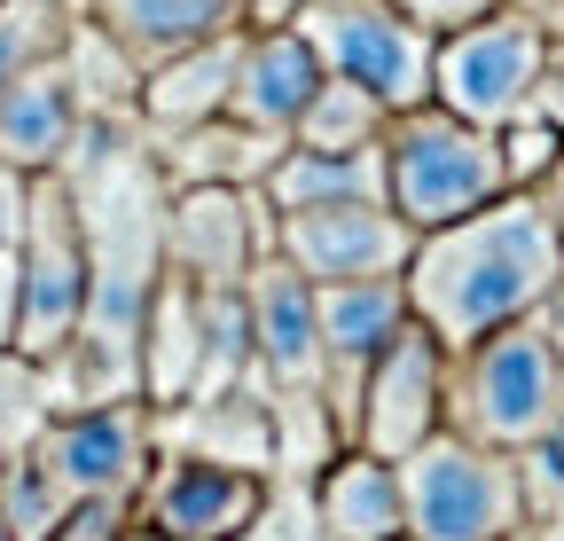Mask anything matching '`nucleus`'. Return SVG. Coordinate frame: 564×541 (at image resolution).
<instances>
[{"label": "nucleus", "mask_w": 564, "mask_h": 541, "mask_svg": "<svg viewBox=\"0 0 564 541\" xmlns=\"http://www.w3.org/2000/svg\"><path fill=\"white\" fill-rule=\"evenodd\" d=\"M243 322H251V385L282 392H322V322L314 283L291 275L274 251L243 275Z\"/></svg>", "instance_id": "ddd939ff"}, {"label": "nucleus", "mask_w": 564, "mask_h": 541, "mask_svg": "<svg viewBox=\"0 0 564 541\" xmlns=\"http://www.w3.org/2000/svg\"><path fill=\"white\" fill-rule=\"evenodd\" d=\"M17 306H24V267L17 251H0V354H17Z\"/></svg>", "instance_id": "2f4dec72"}, {"label": "nucleus", "mask_w": 564, "mask_h": 541, "mask_svg": "<svg viewBox=\"0 0 564 541\" xmlns=\"http://www.w3.org/2000/svg\"><path fill=\"white\" fill-rule=\"evenodd\" d=\"M377 158H384V213H400L415 236L455 228V220H470L478 205H494V196L510 188L494 133H478V126H463L432 102L392 110Z\"/></svg>", "instance_id": "7ed1b4c3"}, {"label": "nucleus", "mask_w": 564, "mask_h": 541, "mask_svg": "<svg viewBox=\"0 0 564 541\" xmlns=\"http://www.w3.org/2000/svg\"><path fill=\"white\" fill-rule=\"evenodd\" d=\"M150 440H158L150 400H95V409L55 416L40 432V455L70 502H126L150 470Z\"/></svg>", "instance_id": "9b49d317"}, {"label": "nucleus", "mask_w": 564, "mask_h": 541, "mask_svg": "<svg viewBox=\"0 0 564 541\" xmlns=\"http://www.w3.org/2000/svg\"><path fill=\"white\" fill-rule=\"evenodd\" d=\"M533 79H541V32L518 9H494L463 32L432 40V110L502 133L510 118L533 110Z\"/></svg>", "instance_id": "0eeeda50"}, {"label": "nucleus", "mask_w": 564, "mask_h": 541, "mask_svg": "<svg viewBox=\"0 0 564 541\" xmlns=\"http://www.w3.org/2000/svg\"><path fill=\"white\" fill-rule=\"evenodd\" d=\"M564 409V354L549 346L541 314L486 329L478 346L447 354V432L525 455Z\"/></svg>", "instance_id": "f03ea898"}, {"label": "nucleus", "mask_w": 564, "mask_h": 541, "mask_svg": "<svg viewBox=\"0 0 564 541\" xmlns=\"http://www.w3.org/2000/svg\"><path fill=\"white\" fill-rule=\"evenodd\" d=\"M17 267H24V306H17V354L55 369L70 354V337L87 322V220L63 173H40L24 196V236H17Z\"/></svg>", "instance_id": "39448f33"}, {"label": "nucleus", "mask_w": 564, "mask_h": 541, "mask_svg": "<svg viewBox=\"0 0 564 541\" xmlns=\"http://www.w3.org/2000/svg\"><path fill=\"white\" fill-rule=\"evenodd\" d=\"M274 251V213L259 188H173L158 213V259L188 291H243V275Z\"/></svg>", "instance_id": "6e6552de"}, {"label": "nucleus", "mask_w": 564, "mask_h": 541, "mask_svg": "<svg viewBox=\"0 0 564 541\" xmlns=\"http://www.w3.org/2000/svg\"><path fill=\"white\" fill-rule=\"evenodd\" d=\"M345 432H352V447H369L384 463H400L432 432H447V346L423 322H408L392 346L361 369Z\"/></svg>", "instance_id": "1a4fd4ad"}, {"label": "nucleus", "mask_w": 564, "mask_h": 541, "mask_svg": "<svg viewBox=\"0 0 564 541\" xmlns=\"http://www.w3.org/2000/svg\"><path fill=\"white\" fill-rule=\"evenodd\" d=\"M400 541H408V533H400Z\"/></svg>", "instance_id": "4c0bfd02"}, {"label": "nucleus", "mask_w": 564, "mask_h": 541, "mask_svg": "<svg viewBox=\"0 0 564 541\" xmlns=\"http://www.w3.org/2000/svg\"><path fill=\"white\" fill-rule=\"evenodd\" d=\"M494 150H502V181H510V188H533V181L556 165L564 133H556L549 118H533V110H525V118H510L502 133H494Z\"/></svg>", "instance_id": "a878e982"}, {"label": "nucleus", "mask_w": 564, "mask_h": 541, "mask_svg": "<svg viewBox=\"0 0 564 541\" xmlns=\"http://www.w3.org/2000/svg\"><path fill=\"white\" fill-rule=\"evenodd\" d=\"M24 196H32V181L17 165H0V251H17V236H24Z\"/></svg>", "instance_id": "7c9ffc66"}, {"label": "nucleus", "mask_w": 564, "mask_h": 541, "mask_svg": "<svg viewBox=\"0 0 564 541\" xmlns=\"http://www.w3.org/2000/svg\"><path fill=\"white\" fill-rule=\"evenodd\" d=\"M63 32H70V24L55 17V0H9V9H0V87H9L24 63L55 55Z\"/></svg>", "instance_id": "393cba45"}, {"label": "nucleus", "mask_w": 564, "mask_h": 541, "mask_svg": "<svg viewBox=\"0 0 564 541\" xmlns=\"http://www.w3.org/2000/svg\"><path fill=\"white\" fill-rule=\"evenodd\" d=\"M236 40H243V32L150 63V72H141V87H133V126H141V133H181V126H204V118H228Z\"/></svg>", "instance_id": "a211bd4d"}, {"label": "nucleus", "mask_w": 564, "mask_h": 541, "mask_svg": "<svg viewBox=\"0 0 564 541\" xmlns=\"http://www.w3.org/2000/svg\"><path fill=\"white\" fill-rule=\"evenodd\" d=\"M0 541H9V533H0Z\"/></svg>", "instance_id": "e433bc0d"}, {"label": "nucleus", "mask_w": 564, "mask_h": 541, "mask_svg": "<svg viewBox=\"0 0 564 541\" xmlns=\"http://www.w3.org/2000/svg\"><path fill=\"white\" fill-rule=\"evenodd\" d=\"M322 526H329V541H400V533H408V510H400V463H384V455H369V447L329 455Z\"/></svg>", "instance_id": "412c9836"}, {"label": "nucleus", "mask_w": 564, "mask_h": 541, "mask_svg": "<svg viewBox=\"0 0 564 541\" xmlns=\"http://www.w3.org/2000/svg\"><path fill=\"white\" fill-rule=\"evenodd\" d=\"M274 259L306 275L314 291L329 283H377L408 275L415 228L384 205H314V213H274Z\"/></svg>", "instance_id": "9d476101"}, {"label": "nucleus", "mask_w": 564, "mask_h": 541, "mask_svg": "<svg viewBox=\"0 0 564 541\" xmlns=\"http://www.w3.org/2000/svg\"><path fill=\"white\" fill-rule=\"evenodd\" d=\"M63 510H70V495H63V479L47 470L40 447H24L17 463H0V533L9 541H47L63 526Z\"/></svg>", "instance_id": "5701e85b"}, {"label": "nucleus", "mask_w": 564, "mask_h": 541, "mask_svg": "<svg viewBox=\"0 0 564 541\" xmlns=\"http://www.w3.org/2000/svg\"><path fill=\"white\" fill-rule=\"evenodd\" d=\"M525 502H564V409H556V424L525 447Z\"/></svg>", "instance_id": "bb28decb"}, {"label": "nucleus", "mask_w": 564, "mask_h": 541, "mask_svg": "<svg viewBox=\"0 0 564 541\" xmlns=\"http://www.w3.org/2000/svg\"><path fill=\"white\" fill-rule=\"evenodd\" d=\"M541 329H549V346L564 354V267H556V283H549V299H541Z\"/></svg>", "instance_id": "72a5a7b5"}, {"label": "nucleus", "mask_w": 564, "mask_h": 541, "mask_svg": "<svg viewBox=\"0 0 564 541\" xmlns=\"http://www.w3.org/2000/svg\"><path fill=\"white\" fill-rule=\"evenodd\" d=\"M533 196H541V213H549V228L564 236V150H556V165L533 181Z\"/></svg>", "instance_id": "473e14b6"}, {"label": "nucleus", "mask_w": 564, "mask_h": 541, "mask_svg": "<svg viewBox=\"0 0 564 541\" xmlns=\"http://www.w3.org/2000/svg\"><path fill=\"white\" fill-rule=\"evenodd\" d=\"M79 126H87V110H79V87H70L63 47H55V55L24 63V72L0 87V165H17L24 181L63 173Z\"/></svg>", "instance_id": "4468645a"}, {"label": "nucleus", "mask_w": 564, "mask_h": 541, "mask_svg": "<svg viewBox=\"0 0 564 541\" xmlns=\"http://www.w3.org/2000/svg\"><path fill=\"white\" fill-rule=\"evenodd\" d=\"M118 518H126V502H70L47 541H118Z\"/></svg>", "instance_id": "c85d7f7f"}, {"label": "nucleus", "mask_w": 564, "mask_h": 541, "mask_svg": "<svg viewBox=\"0 0 564 541\" xmlns=\"http://www.w3.org/2000/svg\"><path fill=\"white\" fill-rule=\"evenodd\" d=\"M47 424H55V369L24 361V354H0V463L40 447Z\"/></svg>", "instance_id": "b1692460"}, {"label": "nucleus", "mask_w": 564, "mask_h": 541, "mask_svg": "<svg viewBox=\"0 0 564 541\" xmlns=\"http://www.w3.org/2000/svg\"><path fill=\"white\" fill-rule=\"evenodd\" d=\"M87 24L133 63V72H150V63H165L181 47L243 32V0H87Z\"/></svg>", "instance_id": "f3484780"}, {"label": "nucleus", "mask_w": 564, "mask_h": 541, "mask_svg": "<svg viewBox=\"0 0 564 541\" xmlns=\"http://www.w3.org/2000/svg\"><path fill=\"white\" fill-rule=\"evenodd\" d=\"M556 267H564V236L549 228L541 196L533 188H502L470 220L415 236V259L400 275L408 322H423L447 354H463L486 329L541 314Z\"/></svg>", "instance_id": "f257e3e1"}, {"label": "nucleus", "mask_w": 564, "mask_h": 541, "mask_svg": "<svg viewBox=\"0 0 564 541\" xmlns=\"http://www.w3.org/2000/svg\"><path fill=\"white\" fill-rule=\"evenodd\" d=\"M533 118H549L564 133V32L541 40V79H533Z\"/></svg>", "instance_id": "c756f323"}, {"label": "nucleus", "mask_w": 564, "mask_h": 541, "mask_svg": "<svg viewBox=\"0 0 564 541\" xmlns=\"http://www.w3.org/2000/svg\"><path fill=\"white\" fill-rule=\"evenodd\" d=\"M384 126H392V110H384L369 87L322 79L314 102H306L299 126H291V150H377V142H384Z\"/></svg>", "instance_id": "4be33fe9"}, {"label": "nucleus", "mask_w": 564, "mask_h": 541, "mask_svg": "<svg viewBox=\"0 0 564 541\" xmlns=\"http://www.w3.org/2000/svg\"><path fill=\"white\" fill-rule=\"evenodd\" d=\"M0 9H9V0H0Z\"/></svg>", "instance_id": "c9c22d12"}, {"label": "nucleus", "mask_w": 564, "mask_h": 541, "mask_svg": "<svg viewBox=\"0 0 564 541\" xmlns=\"http://www.w3.org/2000/svg\"><path fill=\"white\" fill-rule=\"evenodd\" d=\"M299 40L322 55L329 79L369 87L384 110L432 102V32L408 24L392 0H306Z\"/></svg>", "instance_id": "423d86ee"}, {"label": "nucleus", "mask_w": 564, "mask_h": 541, "mask_svg": "<svg viewBox=\"0 0 564 541\" xmlns=\"http://www.w3.org/2000/svg\"><path fill=\"white\" fill-rule=\"evenodd\" d=\"M150 142V165L165 188H259L267 165L282 158V142L236 126V118H204V126H181V133H141Z\"/></svg>", "instance_id": "6ab92c4d"}, {"label": "nucleus", "mask_w": 564, "mask_h": 541, "mask_svg": "<svg viewBox=\"0 0 564 541\" xmlns=\"http://www.w3.org/2000/svg\"><path fill=\"white\" fill-rule=\"evenodd\" d=\"M400 510L408 541H518L533 526L525 463L463 432H432L415 455H400Z\"/></svg>", "instance_id": "20e7f679"}, {"label": "nucleus", "mask_w": 564, "mask_h": 541, "mask_svg": "<svg viewBox=\"0 0 564 541\" xmlns=\"http://www.w3.org/2000/svg\"><path fill=\"white\" fill-rule=\"evenodd\" d=\"M322 55L299 40V24H282V32H243L236 40V87H228V118L267 133V142H291V126L299 110L314 102L322 87Z\"/></svg>", "instance_id": "2eb2a0df"}, {"label": "nucleus", "mask_w": 564, "mask_h": 541, "mask_svg": "<svg viewBox=\"0 0 564 541\" xmlns=\"http://www.w3.org/2000/svg\"><path fill=\"white\" fill-rule=\"evenodd\" d=\"M259 510H267V479L212 455H165L158 479L141 487V518L165 541H243Z\"/></svg>", "instance_id": "f8f14e48"}, {"label": "nucleus", "mask_w": 564, "mask_h": 541, "mask_svg": "<svg viewBox=\"0 0 564 541\" xmlns=\"http://www.w3.org/2000/svg\"><path fill=\"white\" fill-rule=\"evenodd\" d=\"M314 322H322V385L345 377V400H337V409L352 416V385H361V369L408 329V291H400V275L329 283V291H314ZM337 409H329V416H337Z\"/></svg>", "instance_id": "dca6fc26"}, {"label": "nucleus", "mask_w": 564, "mask_h": 541, "mask_svg": "<svg viewBox=\"0 0 564 541\" xmlns=\"http://www.w3.org/2000/svg\"><path fill=\"white\" fill-rule=\"evenodd\" d=\"M392 9L440 40V32H463V24H478V17H494V9H510V0H392Z\"/></svg>", "instance_id": "cd10ccee"}, {"label": "nucleus", "mask_w": 564, "mask_h": 541, "mask_svg": "<svg viewBox=\"0 0 564 541\" xmlns=\"http://www.w3.org/2000/svg\"><path fill=\"white\" fill-rule=\"evenodd\" d=\"M541 541H564V510H556V518H549V526H541Z\"/></svg>", "instance_id": "f704fd0d"}, {"label": "nucleus", "mask_w": 564, "mask_h": 541, "mask_svg": "<svg viewBox=\"0 0 564 541\" xmlns=\"http://www.w3.org/2000/svg\"><path fill=\"white\" fill-rule=\"evenodd\" d=\"M267 213H314V205H384V158L377 150H291L259 181Z\"/></svg>", "instance_id": "aec40b11"}]
</instances>
